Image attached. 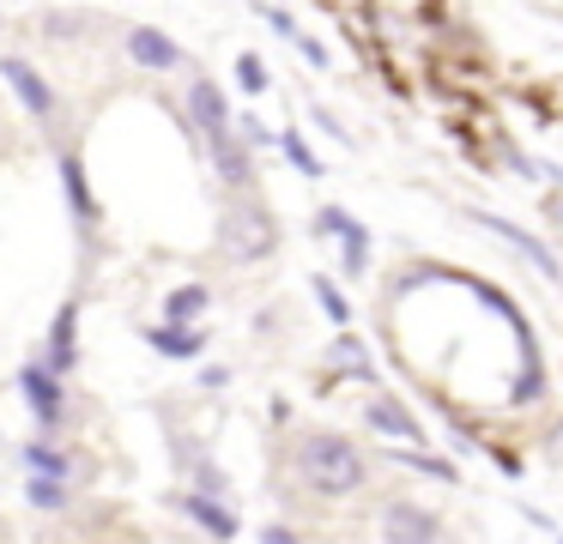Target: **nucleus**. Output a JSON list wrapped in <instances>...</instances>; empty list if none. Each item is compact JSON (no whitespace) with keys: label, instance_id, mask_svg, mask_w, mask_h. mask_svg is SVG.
I'll return each mask as SVG.
<instances>
[{"label":"nucleus","instance_id":"obj_1","mask_svg":"<svg viewBox=\"0 0 563 544\" xmlns=\"http://www.w3.org/2000/svg\"><path fill=\"white\" fill-rule=\"evenodd\" d=\"M297 484L321 502H345L369 484V454L340 430H309L297 442Z\"/></svg>","mask_w":563,"mask_h":544},{"label":"nucleus","instance_id":"obj_2","mask_svg":"<svg viewBox=\"0 0 563 544\" xmlns=\"http://www.w3.org/2000/svg\"><path fill=\"white\" fill-rule=\"evenodd\" d=\"M466 218H473L478 230H490L497 242H509V248L521 254L527 266H533V273H545L551 285H563V260L551 254V242H545V236H533L527 224H515V218H503V212H485V206H466Z\"/></svg>","mask_w":563,"mask_h":544},{"label":"nucleus","instance_id":"obj_3","mask_svg":"<svg viewBox=\"0 0 563 544\" xmlns=\"http://www.w3.org/2000/svg\"><path fill=\"white\" fill-rule=\"evenodd\" d=\"M273 242H279V224L267 218V206L236 200L231 212H224V254H231V260H267Z\"/></svg>","mask_w":563,"mask_h":544},{"label":"nucleus","instance_id":"obj_4","mask_svg":"<svg viewBox=\"0 0 563 544\" xmlns=\"http://www.w3.org/2000/svg\"><path fill=\"white\" fill-rule=\"evenodd\" d=\"M376 532H382V544H437L442 539V514L424 508L418 496H394V502L382 508Z\"/></svg>","mask_w":563,"mask_h":544},{"label":"nucleus","instance_id":"obj_5","mask_svg":"<svg viewBox=\"0 0 563 544\" xmlns=\"http://www.w3.org/2000/svg\"><path fill=\"white\" fill-rule=\"evenodd\" d=\"M364 423H369L376 435H388V442H400V447H430L424 418H418V411L406 406L400 393H369V399H364Z\"/></svg>","mask_w":563,"mask_h":544},{"label":"nucleus","instance_id":"obj_6","mask_svg":"<svg viewBox=\"0 0 563 544\" xmlns=\"http://www.w3.org/2000/svg\"><path fill=\"white\" fill-rule=\"evenodd\" d=\"M19 393H25L31 418H37L43 430H55V423H62V406H67V393H62V375H55L43 357H31L25 369H19Z\"/></svg>","mask_w":563,"mask_h":544},{"label":"nucleus","instance_id":"obj_7","mask_svg":"<svg viewBox=\"0 0 563 544\" xmlns=\"http://www.w3.org/2000/svg\"><path fill=\"white\" fill-rule=\"evenodd\" d=\"M183 514L195 520L207 539H219V544H231L236 532H243V520H236V508L224 502V496H212V490H183Z\"/></svg>","mask_w":563,"mask_h":544},{"label":"nucleus","instance_id":"obj_8","mask_svg":"<svg viewBox=\"0 0 563 544\" xmlns=\"http://www.w3.org/2000/svg\"><path fill=\"white\" fill-rule=\"evenodd\" d=\"M128 60H134V67H146V73H170V67H183V43H176V36H164L158 24H134V31H128Z\"/></svg>","mask_w":563,"mask_h":544},{"label":"nucleus","instance_id":"obj_9","mask_svg":"<svg viewBox=\"0 0 563 544\" xmlns=\"http://www.w3.org/2000/svg\"><path fill=\"white\" fill-rule=\"evenodd\" d=\"M0 73H7V85H13L19 103H25L37 121H49V115H55V91H49V79H43V73L31 67L25 55H7V60H0Z\"/></svg>","mask_w":563,"mask_h":544},{"label":"nucleus","instance_id":"obj_10","mask_svg":"<svg viewBox=\"0 0 563 544\" xmlns=\"http://www.w3.org/2000/svg\"><path fill=\"white\" fill-rule=\"evenodd\" d=\"M43 363L55 375H67L79 363V302H62L55 309V326H49V345H43Z\"/></svg>","mask_w":563,"mask_h":544},{"label":"nucleus","instance_id":"obj_11","mask_svg":"<svg viewBox=\"0 0 563 544\" xmlns=\"http://www.w3.org/2000/svg\"><path fill=\"white\" fill-rule=\"evenodd\" d=\"M62 188H67V212H74L79 224H98L103 206H98V193H91V181H86V164H79L74 152H62Z\"/></svg>","mask_w":563,"mask_h":544},{"label":"nucleus","instance_id":"obj_12","mask_svg":"<svg viewBox=\"0 0 563 544\" xmlns=\"http://www.w3.org/2000/svg\"><path fill=\"white\" fill-rule=\"evenodd\" d=\"M328 369L333 375H345V381H376V363H369V345H364V338H357V333H340V338H333V345H328Z\"/></svg>","mask_w":563,"mask_h":544},{"label":"nucleus","instance_id":"obj_13","mask_svg":"<svg viewBox=\"0 0 563 544\" xmlns=\"http://www.w3.org/2000/svg\"><path fill=\"white\" fill-rule=\"evenodd\" d=\"M333 242H340V273H345V278H364V273H369V254H376V236H369L364 218L352 212V224H345Z\"/></svg>","mask_w":563,"mask_h":544},{"label":"nucleus","instance_id":"obj_14","mask_svg":"<svg viewBox=\"0 0 563 544\" xmlns=\"http://www.w3.org/2000/svg\"><path fill=\"white\" fill-rule=\"evenodd\" d=\"M388 459H394V466H406V471H418V478L461 484V466H454L449 454H430V447H400V442H394V447H388Z\"/></svg>","mask_w":563,"mask_h":544},{"label":"nucleus","instance_id":"obj_15","mask_svg":"<svg viewBox=\"0 0 563 544\" xmlns=\"http://www.w3.org/2000/svg\"><path fill=\"white\" fill-rule=\"evenodd\" d=\"M146 345L158 351V357H200V351H207V333H200V326H170V321H158L146 333Z\"/></svg>","mask_w":563,"mask_h":544},{"label":"nucleus","instance_id":"obj_16","mask_svg":"<svg viewBox=\"0 0 563 544\" xmlns=\"http://www.w3.org/2000/svg\"><path fill=\"white\" fill-rule=\"evenodd\" d=\"M207 302H212L207 285H176L170 297H164V321H170V326H195L200 314H207Z\"/></svg>","mask_w":563,"mask_h":544},{"label":"nucleus","instance_id":"obj_17","mask_svg":"<svg viewBox=\"0 0 563 544\" xmlns=\"http://www.w3.org/2000/svg\"><path fill=\"white\" fill-rule=\"evenodd\" d=\"M279 152H285V164H291L303 181H321V176H328V164H321V157H316V145H309L297 127H279Z\"/></svg>","mask_w":563,"mask_h":544},{"label":"nucleus","instance_id":"obj_18","mask_svg":"<svg viewBox=\"0 0 563 544\" xmlns=\"http://www.w3.org/2000/svg\"><path fill=\"white\" fill-rule=\"evenodd\" d=\"M309 290H316L321 314H328V321H333V326H340V333H345V326H352V297H345V290H340V278L316 273V278H309Z\"/></svg>","mask_w":563,"mask_h":544},{"label":"nucleus","instance_id":"obj_19","mask_svg":"<svg viewBox=\"0 0 563 544\" xmlns=\"http://www.w3.org/2000/svg\"><path fill=\"white\" fill-rule=\"evenodd\" d=\"M25 466L37 471V478H67V471H74V459H67L55 442H31L25 447Z\"/></svg>","mask_w":563,"mask_h":544},{"label":"nucleus","instance_id":"obj_20","mask_svg":"<svg viewBox=\"0 0 563 544\" xmlns=\"http://www.w3.org/2000/svg\"><path fill=\"white\" fill-rule=\"evenodd\" d=\"M25 496H31V508H43V514H55V508H67V478H37V471H31Z\"/></svg>","mask_w":563,"mask_h":544},{"label":"nucleus","instance_id":"obj_21","mask_svg":"<svg viewBox=\"0 0 563 544\" xmlns=\"http://www.w3.org/2000/svg\"><path fill=\"white\" fill-rule=\"evenodd\" d=\"M345 224H352V206H333V200H328V206H316V218H309V236L333 242Z\"/></svg>","mask_w":563,"mask_h":544},{"label":"nucleus","instance_id":"obj_22","mask_svg":"<svg viewBox=\"0 0 563 544\" xmlns=\"http://www.w3.org/2000/svg\"><path fill=\"white\" fill-rule=\"evenodd\" d=\"M236 85H243L249 97H261L273 85V73H267V60L255 55V48H249V55H236Z\"/></svg>","mask_w":563,"mask_h":544},{"label":"nucleus","instance_id":"obj_23","mask_svg":"<svg viewBox=\"0 0 563 544\" xmlns=\"http://www.w3.org/2000/svg\"><path fill=\"white\" fill-rule=\"evenodd\" d=\"M261 19H267V31H273V36H285V43L297 48V36H303V24H297L285 7H261Z\"/></svg>","mask_w":563,"mask_h":544},{"label":"nucleus","instance_id":"obj_24","mask_svg":"<svg viewBox=\"0 0 563 544\" xmlns=\"http://www.w3.org/2000/svg\"><path fill=\"white\" fill-rule=\"evenodd\" d=\"M297 55H303V67H316V73H328L333 67V55H328V43H321V36H297Z\"/></svg>","mask_w":563,"mask_h":544},{"label":"nucleus","instance_id":"obj_25","mask_svg":"<svg viewBox=\"0 0 563 544\" xmlns=\"http://www.w3.org/2000/svg\"><path fill=\"white\" fill-rule=\"evenodd\" d=\"M309 115H316V127H321V133H333V140H340V145H352V133H345V127H340V121H333V115H328V109H321V103H316V109H309Z\"/></svg>","mask_w":563,"mask_h":544},{"label":"nucleus","instance_id":"obj_26","mask_svg":"<svg viewBox=\"0 0 563 544\" xmlns=\"http://www.w3.org/2000/svg\"><path fill=\"white\" fill-rule=\"evenodd\" d=\"M200 387H231V369H224V363H207V369H200Z\"/></svg>","mask_w":563,"mask_h":544},{"label":"nucleus","instance_id":"obj_27","mask_svg":"<svg viewBox=\"0 0 563 544\" xmlns=\"http://www.w3.org/2000/svg\"><path fill=\"white\" fill-rule=\"evenodd\" d=\"M261 544H297L291 526H261Z\"/></svg>","mask_w":563,"mask_h":544},{"label":"nucleus","instance_id":"obj_28","mask_svg":"<svg viewBox=\"0 0 563 544\" xmlns=\"http://www.w3.org/2000/svg\"><path fill=\"white\" fill-rule=\"evenodd\" d=\"M545 218H558V224H563V193H545Z\"/></svg>","mask_w":563,"mask_h":544},{"label":"nucleus","instance_id":"obj_29","mask_svg":"<svg viewBox=\"0 0 563 544\" xmlns=\"http://www.w3.org/2000/svg\"><path fill=\"white\" fill-rule=\"evenodd\" d=\"M558 544H563V539H558Z\"/></svg>","mask_w":563,"mask_h":544}]
</instances>
